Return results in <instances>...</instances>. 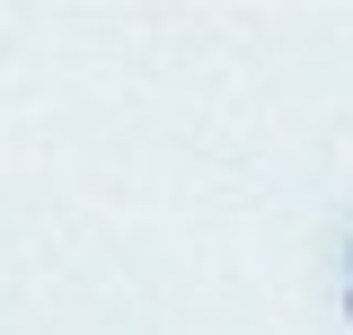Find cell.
<instances>
[{"instance_id":"cell-1","label":"cell","mask_w":353,"mask_h":335,"mask_svg":"<svg viewBox=\"0 0 353 335\" xmlns=\"http://www.w3.org/2000/svg\"><path fill=\"white\" fill-rule=\"evenodd\" d=\"M345 318H353V292H345Z\"/></svg>"}]
</instances>
